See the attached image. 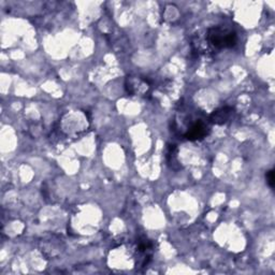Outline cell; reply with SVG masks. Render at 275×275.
<instances>
[{"mask_svg": "<svg viewBox=\"0 0 275 275\" xmlns=\"http://www.w3.org/2000/svg\"><path fill=\"white\" fill-rule=\"evenodd\" d=\"M208 40L216 48H229L236 44L238 37L234 32L216 26L208 30Z\"/></svg>", "mask_w": 275, "mask_h": 275, "instance_id": "6da1fadb", "label": "cell"}, {"mask_svg": "<svg viewBox=\"0 0 275 275\" xmlns=\"http://www.w3.org/2000/svg\"><path fill=\"white\" fill-rule=\"evenodd\" d=\"M234 110L230 106H224L218 108V110L214 111L210 115V122H213L215 125H224L232 118Z\"/></svg>", "mask_w": 275, "mask_h": 275, "instance_id": "7a4b0ae2", "label": "cell"}, {"mask_svg": "<svg viewBox=\"0 0 275 275\" xmlns=\"http://www.w3.org/2000/svg\"><path fill=\"white\" fill-rule=\"evenodd\" d=\"M206 136V127L204 126V122H198L196 124H194L185 134L186 139L190 141L202 140Z\"/></svg>", "mask_w": 275, "mask_h": 275, "instance_id": "3957f363", "label": "cell"}, {"mask_svg": "<svg viewBox=\"0 0 275 275\" xmlns=\"http://www.w3.org/2000/svg\"><path fill=\"white\" fill-rule=\"evenodd\" d=\"M266 183H268V185H269L271 188H274V185H275L274 170L268 171V172H266Z\"/></svg>", "mask_w": 275, "mask_h": 275, "instance_id": "277c9868", "label": "cell"}]
</instances>
